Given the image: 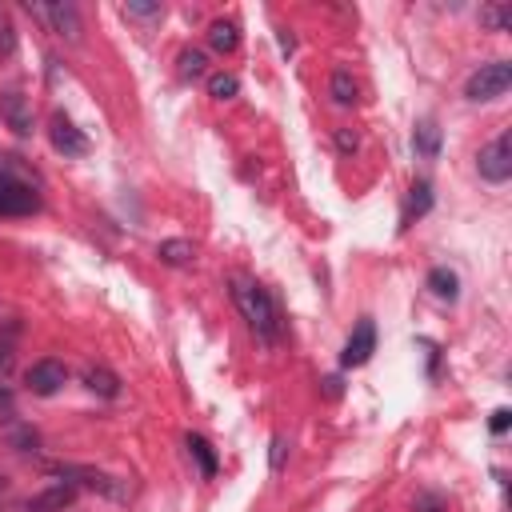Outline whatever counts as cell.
Wrapping results in <instances>:
<instances>
[{
  "label": "cell",
  "mask_w": 512,
  "mask_h": 512,
  "mask_svg": "<svg viewBox=\"0 0 512 512\" xmlns=\"http://www.w3.org/2000/svg\"><path fill=\"white\" fill-rule=\"evenodd\" d=\"M124 16H140V20H152V16H160V4H140V0H128V4H124Z\"/></svg>",
  "instance_id": "cb8c5ba5"
},
{
  "label": "cell",
  "mask_w": 512,
  "mask_h": 512,
  "mask_svg": "<svg viewBox=\"0 0 512 512\" xmlns=\"http://www.w3.org/2000/svg\"><path fill=\"white\" fill-rule=\"evenodd\" d=\"M412 148H416V156L436 160V152H440V128H436V120H420V124H416Z\"/></svg>",
  "instance_id": "4fadbf2b"
},
{
  "label": "cell",
  "mask_w": 512,
  "mask_h": 512,
  "mask_svg": "<svg viewBox=\"0 0 512 512\" xmlns=\"http://www.w3.org/2000/svg\"><path fill=\"white\" fill-rule=\"evenodd\" d=\"M232 304H236V312L244 316V324H248L264 344H272V340L280 336V312H276L268 288H260L256 280L236 276V280H232Z\"/></svg>",
  "instance_id": "6da1fadb"
},
{
  "label": "cell",
  "mask_w": 512,
  "mask_h": 512,
  "mask_svg": "<svg viewBox=\"0 0 512 512\" xmlns=\"http://www.w3.org/2000/svg\"><path fill=\"white\" fill-rule=\"evenodd\" d=\"M0 120L16 132V136H32V104L20 88H4L0 92Z\"/></svg>",
  "instance_id": "ba28073f"
},
{
  "label": "cell",
  "mask_w": 512,
  "mask_h": 512,
  "mask_svg": "<svg viewBox=\"0 0 512 512\" xmlns=\"http://www.w3.org/2000/svg\"><path fill=\"white\" fill-rule=\"evenodd\" d=\"M284 464V436H272V472H280Z\"/></svg>",
  "instance_id": "4316f807"
},
{
  "label": "cell",
  "mask_w": 512,
  "mask_h": 512,
  "mask_svg": "<svg viewBox=\"0 0 512 512\" xmlns=\"http://www.w3.org/2000/svg\"><path fill=\"white\" fill-rule=\"evenodd\" d=\"M156 256H160L164 264H172V268H184V264H192L196 248H192V240H160Z\"/></svg>",
  "instance_id": "9a60e30c"
},
{
  "label": "cell",
  "mask_w": 512,
  "mask_h": 512,
  "mask_svg": "<svg viewBox=\"0 0 512 512\" xmlns=\"http://www.w3.org/2000/svg\"><path fill=\"white\" fill-rule=\"evenodd\" d=\"M432 208V184L428 180H416L412 184V192H408V208H404V224H412V220H420L424 212Z\"/></svg>",
  "instance_id": "5bb4252c"
},
{
  "label": "cell",
  "mask_w": 512,
  "mask_h": 512,
  "mask_svg": "<svg viewBox=\"0 0 512 512\" xmlns=\"http://www.w3.org/2000/svg\"><path fill=\"white\" fill-rule=\"evenodd\" d=\"M428 288H432V296H440V300H456L460 280H456V272H448V268H432V272H428Z\"/></svg>",
  "instance_id": "e0dca14e"
},
{
  "label": "cell",
  "mask_w": 512,
  "mask_h": 512,
  "mask_svg": "<svg viewBox=\"0 0 512 512\" xmlns=\"http://www.w3.org/2000/svg\"><path fill=\"white\" fill-rule=\"evenodd\" d=\"M204 52H196V48H184L180 52V76H188V80H196V76H204Z\"/></svg>",
  "instance_id": "7402d4cb"
},
{
  "label": "cell",
  "mask_w": 512,
  "mask_h": 512,
  "mask_svg": "<svg viewBox=\"0 0 512 512\" xmlns=\"http://www.w3.org/2000/svg\"><path fill=\"white\" fill-rule=\"evenodd\" d=\"M12 340H16V324H8V332L0 336V372L12 364Z\"/></svg>",
  "instance_id": "d4e9b609"
},
{
  "label": "cell",
  "mask_w": 512,
  "mask_h": 512,
  "mask_svg": "<svg viewBox=\"0 0 512 512\" xmlns=\"http://www.w3.org/2000/svg\"><path fill=\"white\" fill-rule=\"evenodd\" d=\"M208 44H212L216 52H236V44H240V28H236L232 20H216V24L208 28Z\"/></svg>",
  "instance_id": "2e32d148"
},
{
  "label": "cell",
  "mask_w": 512,
  "mask_h": 512,
  "mask_svg": "<svg viewBox=\"0 0 512 512\" xmlns=\"http://www.w3.org/2000/svg\"><path fill=\"white\" fill-rule=\"evenodd\" d=\"M24 8H28L36 20H44V24H48L56 36H64V40H80V32H84V28H80V12H76V4H68V0H52V4H32V0H28Z\"/></svg>",
  "instance_id": "5b68a950"
},
{
  "label": "cell",
  "mask_w": 512,
  "mask_h": 512,
  "mask_svg": "<svg viewBox=\"0 0 512 512\" xmlns=\"http://www.w3.org/2000/svg\"><path fill=\"white\" fill-rule=\"evenodd\" d=\"M72 504H76V484H68V480H56L52 488L28 496V512H64Z\"/></svg>",
  "instance_id": "8fae6325"
},
{
  "label": "cell",
  "mask_w": 512,
  "mask_h": 512,
  "mask_svg": "<svg viewBox=\"0 0 512 512\" xmlns=\"http://www.w3.org/2000/svg\"><path fill=\"white\" fill-rule=\"evenodd\" d=\"M476 168H480V176H484L488 184H504V180L512 176V136L500 132L496 140H488V144L480 148V156H476Z\"/></svg>",
  "instance_id": "8992f818"
},
{
  "label": "cell",
  "mask_w": 512,
  "mask_h": 512,
  "mask_svg": "<svg viewBox=\"0 0 512 512\" xmlns=\"http://www.w3.org/2000/svg\"><path fill=\"white\" fill-rule=\"evenodd\" d=\"M16 52V24H12V16L0 8V60H8Z\"/></svg>",
  "instance_id": "603a6c76"
},
{
  "label": "cell",
  "mask_w": 512,
  "mask_h": 512,
  "mask_svg": "<svg viewBox=\"0 0 512 512\" xmlns=\"http://www.w3.org/2000/svg\"><path fill=\"white\" fill-rule=\"evenodd\" d=\"M508 84H512V64H508V60H492V64H480V68L468 76L464 96H468V100H476V104H484V100L504 96V92H508Z\"/></svg>",
  "instance_id": "3957f363"
},
{
  "label": "cell",
  "mask_w": 512,
  "mask_h": 512,
  "mask_svg": "<svg viewBox=\"0 0 512 512\" xmlns=\"http://www.w3.org/2000/svg\"><path fill=\"white\" fill-rule=\"evenodd\" d=\"M208 92H212L216 100H232V96L240 92V80H236L232 72H216V76H208Z\"/></svg>",
  "instance_id": "44dd1931"
},
{
  "label": "cell",
  "mask_w": 512,
  "mask_h": 512,
  "mask_svg": "<svg viewBox=\"0 0 512 512\" xmlns=\"http://www.w3.org/2000/svg\"><path fill=\"white\" fill-rule=\"evenodd\" d=\"M504 428H508V408H496V412H492V432L500 436Z\"/></svg>",
  "instance_id": "f1b7e54d"
},
{
  "label": "cell",
  "mask_w": 512,
  "mask_h": 512,
  "mask_svg": "<svg viewBox=\"0 0 512 512\" xmlns=\"http://www.w3.org/2000/svg\"><path fill=\"white\" fill-rule=\"evenodd\" d=\"M416 512H444V500L436 492H420L416 496Z\"/></svg>",
  "instance_id": "484cf974"
},
{
  "label": "cell",
  "mask_w": 512,
  "mask_h": 512,
  "mask_svg": "<svg viewBox=\"0 0 512 512\" xmlns=\"http://www.w3.org/2000/svg\"><path fill=\"white\" fill-rule=\"evenodd\" d=\"M332 100L344 104V108L356 104V80H352L348 68H336V72H332Z\"/></svg>",
  "instance_id": "ffe728a7"
},
{
  "label": "cell",
  "mask_w": 512,
  "mask_h": 512,
  "mask_svg": "<svg viewBox=\"0 0 512 512\" xmlns=\"http://www.w3.org/2000/svg\"><path fill=\"white\" fill-rule=\"evenodd\" d=\"M84 384H88L96 396H108V400L120 392V380H116L108 368H88V372H84Z\"/></svg>",
  "instance_id": "ac0fdd59"
},
{
  "label": "cell",
  "mask_w": 512,
  "mask_h": 512,
  "mask_svg": "<svg viewBox=\"0 0 512 512\" xmlns=\"http://www.w3.org/2000/svg\"><path fill=\"white\" fill-rule=\"evenodd\" d=\"M4 408H12V392H8V388H0V412H4Z\"/></svg>",
  "instance_id": "f546056e"
},
{
  "label": "cell",
  "mask_w": 512,
  "mask_h": 512,
  "mask_svg": "<svg viewBox=\"0 0 512 512\" xmlns=\"http://www.w3.org/2000/svg\"><path fill=\"white\" fill-rule=\"evenodd\" d=\"M480 24H484L488 32H508L512 8H508V4H484V8H480Z\"/></svg>",
  "instance_id": "d6986e66"
},
{
  "label": "cell",
  "mask_w": 512,
  "mask_h": 512,
  "mask_svg": "<svg viewBox=\"0 0 512 512\" xmlns=\"http://www.w3.org/2000/svg\"><path fill=\"white\" fill-rule=\"evenodd\" d=\"M48 140H52V148L64 152V156H84V152H88V136H84L64 112L52 116V124H48Z\"/></svg>",
  "instance_id": "30bf717a"
},
{
  "label": "cell",
  "mask_w": 512,
  "mask_h": 512,
  "mask_svg": "<svg viewBox=\"0 0 512 512\" xmlns=\"http://www.w3.org/2000/svg\"><path fill=\"white\" fill-rule=\"evenodd\" d=\"M184 444H188V456L200 464V476H204V480H212V476H216V468H220V464H216L212 444H208L204 436H196V432H188V436H184Z\"/></svg>",
  "instance_id": "7c38bea8"
},
{
  "label": "cell",
  "mask_w": 512,
  "mask_h": 512,
  "mask_svg": "<svg viewBox=\"0 0 512 512\" xmlns=\"http://www.w3.org/2000/svg\"><path fill=\"white\" fill-rule=\"evenodd\" d=\"M372 352H376V324L364 316V320L352 328V336H348V344H344L340 364H344V368H360V364H368V360H372Z\"/></svg>",
  "instance_id": "9c48e42d"
},
{
  "label": "cell",
  "mask_w": 512,
  "mask_h": 512,
  "mask_svg": "<svg viewBox=\"0 0 512 512\" xmlns=\"http://www.w3.org/2000/svg\"><path fill=\"white\" fill-rule=\"evenodd\" d=\"M48 472H52V476H64L68 484H84V488H92V492H100V496H108V500H128L124 480H116V476H108V472H96V468H84V464H52Z\"/></svg>",
  "instance_id": "277c9868"
},
{
  "label": "cell",
  "mask_w": 512,
  "mask_h": 512,
  "mask_svg": "<svg viewBox=\"0 0 512 512\" xmlns=\"http://www.w3.org/2000/svg\"><path fill=\"white\" fill-rule=\"evenodd\" d=\"M24 384L36 392V396H56L64 384H68V368L60 364V360H36L32 368H28V376H24Z\"/></svg>",
  "instance_id": "52a82bcc"
},
{
  "label": "cell",
  "mask_w": 512,
  "mask_h": 512,
  "mask_svg": "<svg viewBox=\"0 0 512 512\" xmlns=\"http://www.w3.org/2000/svg\"><path fill=\"white\" fill-rule=\"evenodd\" d=\"M336 144H340L344 152H356V136H352L348 128H340V132H336Z\"/></svg>",
  "instance_id": "83f0119b"
},
{
  "label": "cell",
  "mask_w": 512,
  "mask_h": 512,
  "mask_svg": "<svg viewBox=\"0 0 512 512\" xmlns=\"http://www.w3.org/2000/svg\"><path fill=\"white\" fill-rule=\"evenodd\" d=\"M40 208V180L20 156H0V216H28Z\"/></svg>",
  "instance_id": "7a4b0ae2"
}]
</instances>
